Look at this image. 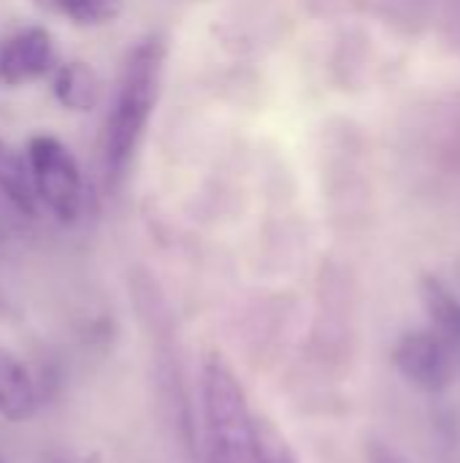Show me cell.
I'll return each instance as SVG.
<instances>
[{
    "label": "cell",
    "mask_w": 460,
    "mask_h": 463,
    "mask_svg": "<svg viewBox=\"0 0 460 463\" xmlns=\"http://www.w3.org/2000/svg\"><path fill=\"white\" fill-rule=\"evenodd\" d=\"M168 62V38L152 30L133 41L119 62L111 103L100 128V171L106 190H117L138 155L152 114L163 92V76Z\"/></svg>",
    "instance_id": "obj_1"
},
{
    "label": "cell",
    "mask_w": 460,
    "mask_h": 463,
    "mask_svg": "<svg viewBox=\"0 0 460 463\" xmlns=\"http://www.w3.org/2000/svg\"><path fill=\"white\" fill-rule=\"evenodd\" d=\"M206 463H255V418L228 361L211 353L201 372Z\"/></svg>",
    "instance_id": "obj_2"
},
{
    "label": "cell",
    "mask_w": 460,
    "mask_h": 463,
    "mask_svg": "<svg viewBox=\"0 0 460 463\" xmlns=\"http://www.w3.org/2000/svg\"><path fill=\"white\" fill-rule=\"evenodd\" d=\"M24 168L38 209H46L57 222L70 225L84 209V176L76 155L52 133H35L24 149Z\"/></svg>",
    "instance_id": "obj_3"
},
{
    "label": "cell",
    "mask_w": 460,
    "mask_h": 463,
    "mask_svg": "<svg viewBox=\"0 0 460 463\" xmlns=\"http://www.w3.org/2000/svg\"><path fill=\"white\" fill-rule=\"evenodd\" d=\"M54 35L43 24H27L0 41V84L24 87L49 76L57 65Z\"/></svg>",
    "instance_id": "obj_4"
},
{
    "label": "cell",
    "mask_w": 460,
    "mask_h": 463,
    "mask_svg": "<svg viewBox=\"0 0 460 463\" xmlns=\"http://www.w3.org/2000/svg\"><path fill=\"white\" fill-rule=\"evenodd\" d=\"M390 361L396 372L423 393H442L450 385L453 369H450L447 345L434 331L404 334L396 342Z\"/></svg>",
    "instance_id": "obj_5"
},
{
    "label": "cell",
    "mask_w": 460,
    "mask_h": 463,
    "mask_svg": "<svg viewBox=\"0 0 460 463\" xmlns=\"http://www.w3.org/2000/svg\"><path fill=\"white\" fill-rule=\"evenodd\" d=\"M49 76H52V95L65 111L87 114L100 106L103 79L89 62L65 60V62H57Z\"/></svg>",
    "instance_id": "obj_6"
},
{
    "label": "cell",
    "mask_w": 460,
    "mask_h": 463,
    "mask_svg": "<svg viewBox=\"0 0 460 463\" xmlns=\"http://www.w3.org/2000/svg\"><path fill=\"white\" fill-rule=\"evenodd\" d=\"M38 407V393L24 364L0 347V415L11 423H24Z\"/></svg>",
    "instance_id": "obj_7"
},
{
    "label": "cell",
    "mask_w": 460,
    "mask_h": 463,
    "mask_svg": "<svg viewBox=\"0 0 460 463\" xmlns=\"http://www.w3.org/2000/svg\"><path fill=\"white\" fill-rule=\"evenodd\" d=\"M420 301L445 342H460V298L434 274H423L418 282Z\"/></svg>",
    "instance_id": "obj_8"
},
{
    "label": "cell",
    "mask_w": 460,
    "mask_h": 463,
    "mask_svg": "<svg viewBox=\"0 0 460 463\" xmlns=\"http://www.w3.org/2000/svg\"><path fill=\"white\" fill-rule=\"evenodd\" d=\"M30 3L79 27L111 24L125 14V0H30Z\"/></svg>",
    "instance_id": "obj_9"
},
{
    "label": "cell",
    "mask_w": 460,
    "mask_h": 463,
    "mask_svg": "<svg viewBox=\"0 0 460 463\" xmlns=\"http://www.w3.org/2000/svg\"><path fill=\"white\" fill-rule=\"evenodd\" d=\"M0 195H5V201L16 212H22L24 217H38L41 214V209L35 203V195H33V187H30L24 157L11 152V146L3 138H0Z\"/></svg>",
    "instance_id": "obj_10"
},
{
    "label": "cell",
    "mask_w": 460,
    "mask_h": 463,
    "mask_svg": "<svg viewBox=\"0 0 460 463\" xmlns=\"http://www.w3.org/2000/svg\"><path fill=\"white\" fill-rule=\"evenodd\" d=\"M255 463H298L293 448L271 420H255Z\"/></svg>",
    "instance_id": "obj_11"
},
{
    "label": "cell",
    "mask_w": 460,
    "mask_h": 463,
    "mask_svg": "<svg viewBox=\"0 0 460 463\" xmlns=\"http://www.w3.org/2000/svg\"><path fill=\"white\" fill-rule=\"evenodd\" d=\"M366 456H369V463H407L390 445H385V442H369V450H366Z\"/></svg>",
    "instance_id": "obj_12"
},
{
    "label": "cell",
    "mask_w": 460,
    "mask_h": 463,
    "mask_svg": "<svg viewBox=\"0 0 460 463\" xmlns=\"http://www.w3.org/2000/svg\"><path fill=\"white\" fill-rule=\"evenodd\" d=\"M84 463H103V458H100L98 453H92V456H89V458H87V461H84Z\"/></svg>",
    "instance_id": "obj_13"
}]
</instances>
